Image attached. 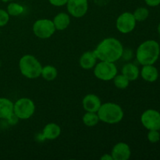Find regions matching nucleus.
<instances>
[{
    "label": "nucleus",
    "mask_w": 160,
    "mask_h": 160,
    "mask_svg": "<svg viewBox=\"0 0 160 160\" xmlns=\"http://www.w3.org/2000/svg\"><path fill=\"white\" fill-rule=\"evenodd\" d=\"M160 47L154 40L145 41L137 49V59L142 65H153L159 59Z\"/></svg>",
    "instance_id": "nucleus-2"
},
{
    "label": "nucleus",
    "mask_w": 160,
    "mask_h": 160,
    "mask_svg": "<svg viewBox=\"0 0 160 160\" xmlns=\"http://www.w3.org/2000/svg\"><path fill=\"white\" fill-rule=\"evenodd\" d=\"M97 57L94 52H86L80 58V65L84 70L93 68L96 63Z\"/></svg>",
    "instance_id": "nucleus-14"
},
{
    "label": "nucleus",
    "mask_w": 160,
    "mask_h": 160,
    "mask_svg": "<svg viewBox=\"0 0 160 160\" xmlns=\"http://www.w3.org/2000/svg\"><path fill=\"white\" fill-rule=\"evenodd\" d=\"M3 2H11V1H13V0H2Z\"/></svg>",
    "instance_id": "nucleus-30"
},
{
    "label": "nucleus",
    "mask_w": 160,
    "mask_h": 160,
    "mask_svg": "<svg viewBox=\"0 0 160 160\" xmlns=\"http://www.w3.org/2000/svg\"><path fill=\"white\" fill-rule=\"evenodd\" d=\"M101 159L102 160H113L112 155L110 154H105L104 156H102Z\"/></svg>",
    "instance_id": "nucleus-28"
},
{
    "label": "nucleus",
    "mask_w": 160,
    "mask_h": 160,
    "mask_svg": "<svg viewBox=\"0 0 160 160\" xmlns=\"http://www.w3.org/2000/svg\"><path fill=\"white\" fill-rule=\"evenodd\" d=\"M34 111H35V105L30 98H20L14 103V115L19 119L21 120L29 119L34 113Z\"/></svg>",
    "instance_id": "nucleus-5"
},
{
    "label": "nucleus",
    "mask_w": 160,
    "mask_h": 160,
    "mask_svg": "<svg viewBox=\"0 0 160 160\" xmlns=\"http://www.w3.org/2000/svg\"><path fill=\"white\" fill-rule=\"evenodd\" d=\"M49 2L51 3L52 6H62L66 5L68 2V0H48Z\"/></svg>",
    "instance_id": "nucleus-26"
},
{
    "label": "nucleus",
    "mask_w": 160,
    "mask_h": 160,
    "mask_svg": "<svg viewBox=\"0 0 160 160\" xmlns=\"http://www.w3.org/2000/svg\"><path fill=\"white\" fill-rule=\"evenodd\" d=\"M20 72L26 78L34 79L41 76L42 66L34 56L25 55L20 59L19 62Z\"/></svg>",
    "instance_id": "nucleus-4"
},
{
    "label": "nucleus",
    "mask_w": 160,
    "mask_h": 160,
    "mask_svg": "<svg viewBox=\"0 0 160 160\" xmlns=\"http://www.w3.org/2000/svg\"><path fill=\"white\" fill-rule=\"evenodd\" d=\"M148 139L152 143H156L160 140V134L158 130H149Z\"/></svg>",
    "instance_id": "nucleus-24"
},
{
    "label": "nucleus",
    "mask_w": 160,
    "mask_h": 160,
    "mask_svg": "<svg viewBox=\"0 0 160 160\" xmlns=\"http://www.w3.org/2000/svg\"><path fill=\"white\" fill-rule=\"evenodd\" d=\"M9 15L7 11L0 9V27H3L9 22Z\"/></svg>",
    "instance_id": "nucleus-25"
},
{
    "label": "nucleus",
    "mask_w": 160,
    "mask_h": 160,
    "mask_svg": "<svg viewBox=\"0 0 160 160\" xmlns=\"http://www.w3.org/2000/svg\"><path fill=\"white\" fill-rule=\"evenodd\" d=\"M122 74L124 75L130 81H135L139 76V70L134 64L128 63L122 69Z\"/></svg>",
    "instance_id": "nucleus-18"
},
{
    "label": "nucleus",
    "mask_w": 160,
    "mask_h": 160,
    "mask_svg": "<svg viewBox=\"0 0 160 160\" xmlns=\"http://www.w3.org/2000/svg\"><path fill=\"white\" fill-rule=\"evenodd\" d=\"M114 80V84L117 88L120 89H124L129 85L130 81L123 74L116 75Z\"/></svg>",
    "instance_id": "nucleus-22"
},
{
    "label": "nucleus",
    "mask_w": 160,
    "mask_h": 160,
    "mask_svg": "<svg viewBox=\"0 0 160 160\" xmlns=\"http://www.w3.org/2000/svg\"><path fill=\"white\" fill-rule=\"evenodd\" d=\"M61 134V128L59 125L54 123H50L44 128L42 135L45 139L54 140L57 138Z\"/></svg>",
    "instance_id": "nucleus-15"
},
{
    "label": "nucleus",
    "mask_w": 160,
    "mask_h": 160,
    "mask_svg": "<svg viewBox=\"0 0 160 160\" xmlns=\"http://www.w3.org/2000/svg\"><path fill=\"white\" fill-rule=\"evenodd\" d=\"M67 10L76 18L84 17L88 9V0H68Z\"/></svg>",
    "instance_id": "nucleus-10"
},
{
    "label": "nucleus",
    "mask_w": 160,
    "mask_h": 160,
    "mask_svg": "<svg viewBox=\"0 0 160 160\" xmlns=\"http://www.w3.org/2000/svg\"><path fill=\"white\" fill-rule=\"evenodd\" d=\"M41 75L46 81H53L57 77V70L53 66H45V67H42Z\"/></svg>",
    "instance_id": "nucleus-19"
},
{
    "label": "nucleus",
    "mask_w": 160,
    "mask_h": 160,
    "mask_svg": "<svg viewBox=\"0 0 160 160\" xmlns=\"http://www.w3.org/2000/svg\"><path fill=\"white\" fill-rule=\"evenodd\" d=\"M99 120V117H98L97 112H87L83 117V122L88 127L95 126L96 124H98Z\"/></svg>",
    "instance_id": "nucleus-20"
},
{
    "label": "nucleus",
    "mask_w": 160,
    "mask_h": 160,
    "mask_svg": "<svg viewBox=\"0 0 160 160\" xmlns=\"http://www.w3.org/2000/svg\"><path fill=\"white\" fill-rule=\"evenodd\" d=\"M141 75L145 81L148 82H154L158 79L159 72L152 65H145L142 67Z\"/></svg>",
    "instance_id": "nucleus-16"
},
{
    "label": "nucleus",
    "mask_w": 160,
    "mask_h": 160,
    "mask_svg": "<svg viewBox=\"0 0 160 160\" xmlns=\"http://www.w3.org/2000/svg\"><path fill=\"white\" fill-rule=\"evenodd\" d=\"M159 130H160V129H159Z\"/></svg>",
    "instance_id": "nucleus-32"
},
{
    "label": "nucleus",
    "mask_w": 160,
    "mask_h": 160,
    "mask_svg": "<svg viewBox=\"0 0 160 160\" xmlns=\"http://www.w3.org/2000/svg\"><path fill=\"white\" fill-rule=\"evenodd\" d=\"M111 155L113 160H128L131 156V148L128 144L120 142L113 147Z\"/></svg>",
    "instance_id": "nucleus-11"
},
{
    "label": "nucleus",
    "mask_w": 160,
    "mask_h": 160,
    "mask_svg": "<svg viewBox=\"0 0 160 160\" xmlns=\"http://www.w3.org/2000/svg\"><path fill=\"white\" fill-rule=\"evenodd\" d=\"M158 32H159V35H160V23H159V26H158Z\"/></svg>",
    "instance_id": "nucleus-29"
},
{
    "label": "nucleus",
    "mask_w": 160,
    "mask_h": 160,
    "mask_svg": "<svg viewBox=\"0 0 160 160\" xmlns=\"http://www.w3.org/2000/svg\"><path fill=\"white\" fill-rule=\"evenodd\" d=\"M94 73L102 81H110L117 74V68L114 62L101 61L95 67Z\"/></svg>",
    "instance_id": "nucleus-6"
},
{
    "label": "nucleus",
    "mask_w": 160,
    "mask_h": 160,
    "mask_svg": "<svg viewBox=\"0 0 160 160\" xmlns=\"http://www.w3.org/2000/svg\"><path fill=\"white\" fill-rule=\"evenodd\" d=\"M99 120L109 124L119 123L123 118V111L119 105L112 102H106L100 106L97 112Z\"/></svg>",
    "instance_id": "nucleus-3"
},
{
    "label": "nucleus",
    "mask_w": 160,
    "mask_h": 160,
    "mask_svg": "<svg viewBox=\"0 0 160 160\" xmlns=\"http://www.w3.org/2000/svg\"><path fill=\"white\" fill-rule=\"evenodd\" d=\"M13 106V103L8 98H0V119L9 120L14 114Z\"/></svg>",
    "instance_id": "nucleus-13"
},
{
    "label": "nucleus",
    "mask_w": 160,
    "mask_h": 160,
    "mask_svg": "<svg viewBox=\"0 0 160 160\" xmlns=\"http://www.w3.org/2000/svg\"><path fill=\"white\" fill-rule=\"evenodd\" d=\"M136 26V20L133 13L123 12L117 18V28L120 32L128 34L131 32Z\"/></svg>",
    "instance_id": "nucleus-9"
},
{
    "label": "nucleus",
    "mask_w": 160,
    "mask_h": 160,
    "mask_svg": "<svg viewBox=\"0 0 160 160\" xmlns=\"http://www.w3.org/2000/svg\"><path fill=\"white\" fill-rule=\"evenodd\" d=\"M52 22L56 30L63 31L70 25V18L68 14L65 12H60L54 17Z\"/></svg>",
    "instance_id": "nucleus-17"
},
{
    "label": "nucleus",
    "mask_w": 160,
    "mask_h": 160,
    "mask_svg": "<svg viewBox=\"0 0 160 160\" xmlns=\"http://www.w3.org/2000/svg\"><path fill=\"white\" fill-rule=\"evenodd\" d=\"M56 30L53 22L47 19L37 20L33 25L34 34L39 38H48L52 35H53Z\"/></svg>",
    "instance_id": "nucleus-7"
},
{
    "label": "nucleus",
    "mask_w": 160,
    "mask_h": 160,
    "mask_svg": "<svg viewBox=\"0 0 160 160\" xmlns=\"http://www.w3.org/2000/svg\"><path fill=\"white\" fill-rule=\"evenodd\" d=\"M83 107L85 109L86 112H97L102 106V102L100 98L97 95L93 94L87 95L84 98L82 102Z\"/></svg>",
    "instance_id": "nucleus-12"
},
{
    "label": "nucleus",
    "mask_w": 160,
    "mask_h": 160,
    "mask_svg": "<svg viewBox=\"0 0 160 160\" xmlns=\"http://www.w3.org/2000/svg\"><path fill=\"white\" fill-rule=\"evenodd\" d=\"M94 52L99 60L115 62L123 56V47L119 40L108 38L98 44Z\"/></svg>",
    "instance_id": "nucleus-1"
},
{
    "label": "nucleus",
    "mask_w": 160,
    "mask_h": 160,
    "mask_svg": "<svg viewBox=\"0 0 160 160\" xmlns=\"http://www.w3.org/2000/svg\"><path fill=\"white\" fill-rule=\"evenodd\" d=\"M24 8L23 6L16 2H11L7 6V12L9 16L17 17L23 12Z\"/></svg>",
    "instance_id": "nucleus-21"
},
{
    "label": "nucleus",
    "mask_w": 160,
    "mask_h": 160,
    "mask_svg": "<svg viewBox=\"0 0 160 160\" xmlns=\"http://www.w3.org/2000/svg\"><path fill=\"white\" fill-rule=\"evenodd\" d=\"M141 121L146 129H160V113L155 109H148L142 113Z\"/></svg>",
    "instance_id": "nucleus-8"
},
{
    "label": "nucleus",
    "mask_w": 160,
    "mask_h": 160,
    "mask_svg": "<svg viewBox=\"0 0 160 160\" xmlns=\"http://www.w3.org/2000/svg\"><path fill=\"white\" fill-rule=\"evenodd\" d=\"M134 18H135L136 21H144L148 18V15H149V12L148 9L145 7H139L136 9L133 13Z\"/></svg>",
    "instance_id": "nucleus-23"
},
{
    "label": "nucleus",
    "mask_w": 160,
    "mask_h": 160,
    "mask_svg": "<svg viewBox=\"0 0 160 160\" xmlns=\"http://www.w3.org/2000/svg\"><path fill=\"white\" fill-rule=\"evenodd\" d=\"M146 4L149 6H157L160 4V0H145Z\"/></svg>",
    "instance_id": "nucleus-27"
},
{
    "label": "nucleus",
    "mask_w": 160,
    "mask_h": 160,
    "mask_svg": "<svg viewBox=\"0 0 160 160\" xmlns=\"http://www.w3.org/2000/svg\"><path fill=\"white\" fill-rule=\"evenodd\" d=\"M159 47H160V45H159Z\"/></svg>",
    "instance_id": "nucleus-31"
}]
</instances>
